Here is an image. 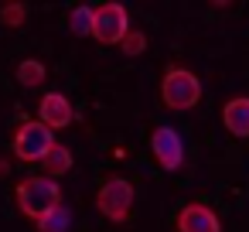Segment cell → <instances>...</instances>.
Instances as JSON below:
<instances>
[{
    "mask_svg": "<svg viewBox=\"0 0 249 232\" xmlns=\"http://www.w3.org/2000/svg\"><path fill=\"white\" fill-rule=\"evenodd\" d=\"M120 45H123V55H130V58H133V55H140V52L147 48V38H143L140 31H126V38H123Z\"/></svg>",
    "mask_w": 249,
    "mask_h": 232,
    "instance_id": "9a60e30c",
    "label": "cell"
},
{
    "mask_svg": "<svg viewBox=\"0 0 249 232\" xmlns=\"http://www.w3.org/2000/svg\"><path fill=\"white\" fill-rule=\"evenodd\" d=\"M18 82H21L24 89L41 86V82H45V65H41V62H35V58H24V62L18 65Z\"/></svg>",
    "mask_w": 249,
    "mask_h": 232,
    "instance_id": "8fae6325",
    "label": "cell"
},
{
    "mask_svg": "<svg viewBox=\"0 0 249 232\" xmlns=\"http://www.w3.org/2000/svg\"><path fill=\"white\" fill-rule=\"evenodd\" d=\"M130 31V18H126V7L123 4H99L92 7V38L99 45H120Z\"/></svg>",
    "mask_w": 249,
    "mask_h": 232,
    "instance_id": "277c9868",
    "label": "cell"
},
{
    "mask_svg": "<svg viewBox=\"0 0 249 232\" xmlns=\"http://www.w3.org/2000/svg\"><path fill=\"white\" fill-rule=\"evenodd\" d=\"M41 164H45L48 178H52V174H65V171H72V150H69V147H62V143H55Z\"/></svg>",
    "mask_w": 249,
    "mask_h": 232,
    "instance_id": "30bf717a",
    "label": "cell"
},
{
    "mask_svg": "<svg viewBox=\"0 0 249 232\" xmlns=\"http://www.w3.org/2000/svg\"><path fill=\"white\" fill-rule=\"evenodd\" d=\"M24 14H28L24 4H7L4 11H0V18H4L7 28H21V24H24Z\"/></svg>",
    "mask_w": 249,
    "mask_h": 232,
    "instance_id": "5bb4252c",
    "label": "cell"
},
{
    "mask_svg": "<svg viewBox=\"0 0 249 232\" xmlns=\"http://www.w3.org/2000/svg\"><path fill=\"white\" fill-rule=\"evenodd\" d=\"M96 208L109 222H126L130 208H133V184L126 178H106L96 195Z\"/></svg>",
    "mask_w": 249,
    "mask_h": 232,
    "instance_id": "3957f363",
    "label": "cell"
},
{
    "mask_svg": "<svg viewBox=\"0 0 249 232\" xmlns=\"http://www.w3.org/2000/svg\"><path fill=\"white\" fill-rule=\"evenodd\" d=\"M38 116H41L38 123L55 133V130H65V126L75 120V109H72V103H69L62 92H45L41 103H38Z\"/></svg>",
    "mask_w": 249,
    "mask_h": 232,
    "instance_id": "52a82bcc",
    "label": "cell"
},
{
    "mask_svg": "<svg viewBox=\"0 0 249 232\" xmlns=\"http://www.w3.org/2000/svg\"><path fill=\"white\" fill-rule=\"evenodd\" d=\"M69 208L65 205H58L55 212H48L41 222H38V232H69Z\"/></svg>",
    "mask_w": 249,
    "mask_h": 232,
    "instance_id": "7c38bea8",
    "label": "cell"
},
{
    "mask_svg": "<svg viewBox=\"0 0 249 232\" xmlns=\"http://www.w3.org/2000/svg\"><path fill=\"white\" fill-rule=\"evenodd\" d=\"M150 150H154V157L164 171H178L184 164V143H181L174 126H157L150 133Z\"/></svg>",
    "mask_w": 249,
    "mask_h": 232,
    "instance_id": "8992f818",
    "label": "cell"
},
{
    "mask_svg": "<svg viewBox=\"0 0 249 232\" xmlns=\"http://www.w3.org/2000/svg\"><path fill=\"white\" fill-rule=\"evenodd\" d=\"M14 195H18V208L35 222H41L48 212L62 205V188L55 184V178H24Z\"/></svg>",
    "mask_w": 249,
    "mask_h": 232,
    "instance_id": "6da1fadb",
    "label": "cell"
},
{
    "mask_svg": "<svg viewBox=\"0 0 249 232\" xmlns=\"http://www.w3.org/2000/svg\"><path fill=\"white\" fill-rule=\"evenodd\" d=\"M222 123H225V130H229L232 137L246 140V137H249V99H246V96L229 99V103L222 106Z\"/></svg>",
    "mask_w": 249,
    "mask_h": 232,
    "instance_id": "9c48e42d",
    "label": "cell"
},
{
    "mask_svg": "<svg viewBox=\"0 0 249 232\" xmlns=\"http://www.w3.org/2000/svg\"><path fill=\"white\" fill-rule=\"evenodd\" d=\"M52 147H55V133L48 126H41L38 120H24L18 126V133H14V154L21 161H28V164L45 161Z\"/></svg>",
    "mask_w": 249,
    "mask_h": 232,
    "instance_id": "5b68a950",
    "label": "cell"
},
{
    "mask_svg": "<svg viewBox=\"0 0 249 232\" xmlns=\"http://www.w3.org/2000/svg\"><path fill=\"white\" fill-rule=\"evenodd\" d=\"M178 232H222V222L208 205L191 201L178 212Z\"/></svg>",
    "mask_w": 249,
    "mask_h": 232,
    "instance_id": "ba28073f",
    "label": "cell"
},
{
    "mask_svg": "<svg viewBox=\"0 0 249 232\" xmlns=\"http://www.w3.org/2000/svg\"><path fill=\"white\" fill-rule=\"evenodd\" d=\"M69 28H72V35H79V38H89V31H92V7L79 4V7L72 11V18H69Z\"/></svg>",
    "mask_w": 249,
    "mask_h": 232,
    "instance_id": "4fadbf2b",
    "label": "cell"
},
{
    "mask_svg": "<svg viewBox=\"0 0 249 232\" xmlns=\"http://www.w3.org/2000/svg\"><path fill=\"white\" fill-rule=\"evenodd\" d=\"M160 99L167 109H191L201 99V82L188 69H171L160 82Z\"/></svg>",
    "mask_w": 249,
    "mask_h": 232,
    "instance_id": "7a4b0ae2",
    "label": "cell"
}]
</instances>
